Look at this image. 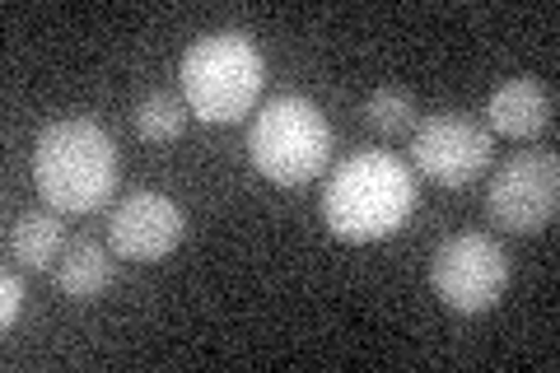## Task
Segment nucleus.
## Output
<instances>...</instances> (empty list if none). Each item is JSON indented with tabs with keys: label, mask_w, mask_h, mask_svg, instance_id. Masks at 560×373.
Segmentation results:
<instances>
[{
	"label": "nucleus",
	"mask_w": 560,
	"mask_h": 373,
	"mask_svg": "<svg viewBox=\"0 0 560 373\" xmlns=\"http://www.w3.org/2000/svg\"><path fill=\"white\" fill-rule=\"evenodd\" d=\"M551 108H556L551 89L541 84V80L518 75V80H504L495 94H490V108L486 113H490V131H500V136H510V140H528V136L547 131Z\"/></svg>",
	"instance_id": "9"
},
{
	"label": "nucleus",
	"mask_w": 560,
	"mask_h": 373,
	"mask_svg": "<svg viewBox=\"0 0 560 373\" xmlns=\"http://www.w3.org/2000/svg\"><path fill=\"white\" fill-rule=\"evenodd\" d=\"M416 210V177L388 150H360L331 168L323 187V224L346 243H378Z\"/></svg>",
	"instance_id": "2"
},
{
	"label": "nucleus",
	"mask_w": 560,
	"mask_h": 373,
	"mask_svg": "<svg viewBox=\"0 0 560 373\" xmlns=\"http://www.w3.org/2000/svg\"><path fill=\"white\" fill-rule=\"evenodd\" d=\"M510 253L490 234H453L430 257V290L453 313H486L510 290Z\"/></svg>",
	"instance_id": "5"
},
{
	"label": "nucleus",
	"mask_w": 560,
	"mask_h": 373,
	"mask_svg": "<svg viewBox=\"0 0 560 373\" xmlns=\"http://www.w3.org/2000/svg\"><path fill=\"white\" fill-rule=\"evenodd\" d=\"M248 159L276 187L313 183L331 159V127L323 108L304 94L271 98L248 127Z\"/></svg>",
	"instance_id": "4"
},
{
	"label": "nucleus",
	"mask_w": 560,
	"mask_h": 373,
	"mask_svg": "<svg viewBox=\"0 0 560 373\" xmlns=\"http://www.w3.org/2000/svg\"><path fill=\"white\" fill-rule=\"evenodd\" d=\"M560 206V164L551 150H523L504 159L486 187V210L490 220L510 234H541L556 220Z\"/></svg>",
	"instance_id": "6"
},
{
	"label": "nucleus",
	"mask_w": 560,
	"mask_h": 373,
	"mask_svg": "<svg viewBox=\"0 0 560 373\" xmlns=\"http://www.w3.org/2000/svg\"><path fill=\"white\" fill-rule=\"evenodd\" d=\"M10 253L24 271H51V261H61V253H66L61 220L47 215V210H28V215H20L10 229Z\"/></svg>",
	"instance_id": "11"
},
{
	"label": "nucleus",
	"mask_w": 560,
	"mask_h": 373,
	"mask_svg": "<svg viewBox=\"0 0 560 373\" xmlns=\"http://www.w3.org/2000/svg\"><path fill=\"white\" fill-rule=\"evenodd\" d=\"M24 280L20 276H14V271H5V276H0V327H14V323H20V313H24Z\"/></svg>",
	"instance_id": "14"
},
{
	"label": "nucleus",
	"mask_w": 560,
	"mask_h": 373,
	"mask_svg": "<svg viewBox=\"0 0 560 373\" xmlns=\"http://www.w3.org/2000/svg\"><path fill=\"white\" fill-rule=\"evenodd\" d=\"M178 84H183L187 113L224 127V121H238L243 113L257 108L261 84H267V61H261V51L248 33L220 28L183 51Z\"/></svg>",
	"instance_id": "3"
},
{
	"label": "nucleus",
	"mask_w": 560,
	"mask_h": 373,
	"mask_svg": "<svg viewBox=\"0 0 560 373\" xmlns=\"http://www.w3.org/2000/svg\"><path fill=\"white\" fill-rule=\"evenodd\" d=\"M187 234L183 206L164 191H131L108 215V247L121 261H164Z\"/></svg>",
	"instance_id": "8"
},
{
	"label": "nucleus",
	"mask_w": 560,
	"mask_h": 373,
	"mask_svg": "<svg viewBox=\"0 0 560 373\" xmlns=\"http://www.w3.org/2000/svg\"><path fill=\"white\" fill-rule=\"evenodd\" d=\"M33 183L57 215H94L121 183L117 140L90 117L47 121L33 145Z\"/></svg>",
	"instance_id": "1"
},
{
	"label": "nucleus",
	"mask_w": 560,
	"mask_h": 373,
	"mask_svg": "<svg viewBox=\"0 0 560 373\" xmlns=\"http://www.w3.org/2000/svg\"><path fill=\"white\" fill-rule=\"evenodd\" d=\"M360 113L370 121V131H378V136L416 131V103H411V94H401V89H374Z\"/></svg>",
	"instance_id": "13"
},
{
	"label": "nucleus",
	"mask_w": 560,
	"mask_h": 373,
	"mask_svg": "<svg viewBox=\"0 0 560 373\" xmlns=\"http://www.w3.org/2000/svg\"><path fill=\"white\" fill-rule=\"evenodd\" d=\"M490 150H495V136L467 113H434L425 121H416V131H411L416 168L440 187L477 183L490 168Z\"/></svg>",
	"instance_id": "7"
},
{
	"label": "nucleus",
	"mask_w": 560,
	"mask_h": 373,
	"mask_svg": "<svg viewBox=\"0 0 560 373\" xmlns=\"http://www.w3.org/2000/svg\"><path fill=\"white\" fill-rule=\"evenodd\" d=\"M113 285V257L108 247H98L94 238L66 243V253L57 261V290L66 299H94Z\"/></svg>",
	"instance_id": "10"
},
{
	"label": "nucleus",
	"mask_w": 560,
	"mask_h": 373,
	"mask_svg": "<svg viewBox=\"0 0 560 373\" xmlns=\"http://www.w3.org/2000/svg\"><path fill=\"white\" fill-rule=\"evenodd\" d=\"M131 121H136L140 140L168 145V140H178L183 127H187V103H183V94H168V89H150V94L136 103Z\"/></svg>",
	"instance_id": "12"
}]
</instances>
